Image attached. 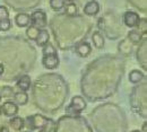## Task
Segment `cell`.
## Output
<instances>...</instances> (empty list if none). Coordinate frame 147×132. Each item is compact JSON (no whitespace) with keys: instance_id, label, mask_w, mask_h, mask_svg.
I'll return each mask as SVG.
<instances>
[{"instance_id":"1","label":"cell","mask_w":147,"mask_h":132,"mask_svg":"<svg viewBox=\"0 0 147 132\" xmlns=\"http://www.w3.org/2000/svg\"><path fill=\"white\" fill-rule=\"evenodd\" d=\"M30 120V127H32V129H44L47 128V125L49 124V119H47L44 115L41 114H34L33 116L28 117Z\"/></svg>"},{"instance_id":"2","label":"cell","mask_w":147,"mask_h":132,"mask_svg":"<svg viewBox=\"0 0 147 132\" xmlns=\"http://www.w3.org/2000/svg\"><path fill=\"white\" fill-rule=\"evenodd\" d=\"M30 17H31L32 25L36 26L37 28H40V29L44 28L47 26V24H48L47 23V14L43 10H36V11H34Z\"/></svg>"},{"instance_id":"3","label":"cell","mask_w":147,"mask_h":132,"mask_svg":"<svg viewBox=\"0 0 147 132\" xmlns=\"http://www.w3.org/2000/svg\"><path fill=\"white\" fill-rule=\"evenodd\" d=\"M86 109V102L82 96H75L70 105L67 107V112H82Z\"/></svg>"},{"instance_id":"4","label":"cell","mask_w":147,"mask_h":132,"mask_svg":"<svg viewBox=\"0 0 147 132\" xmlns=\"http://www.w3.org/2000/svg\"><path fill=\"white\" fill-rule=\"evenodd\" d=\"M1 109V113H3L6 116L13 117L16 116V114L18 113V105L14 102H6L2 104Z\"/></svg>"},{"instance_id":"5","label":"cell","mask_w":147,"mask_h":132,"mask_svg":"<svg viewBox=\"0 0 147 132\" xmlns=\"http://www.w3.org/2000/svg\"><path fill=\"white\" fill-rule=\"evenodd\" d=\"M60 63V60L58 58V54H48L43 56L42 59V64L47 69H55Z\"/></svg>"},{"instance_id":"6","label":"cell","mask_w":147,"mask_h":132,"mask_svg":"<svg viewBox=\"0 0 147 132\" xmlns=\"http://www.w3.org/2000/svg\"><path fill=\"white\" fill-rule=\"evenodd\" d=\"M139 19H140L139 15H138L137 13H134V11H127V13H125V15H123L125 25L130 27V28L136 27V25L138 24Z\"/></svg>"},{"instance_id":"7","label":"cell","mask_w":147,"mask_h":132,"mask_svg":"<svg viewBox=\"0 0 147 132\" xmlns=\"http://www.w3.org/2000/svg\"><path fill=\"white\" fill-rule=\"evenodd\" d=\"M100 11V3L96 0H91L88 1L85 7H84V13L87 16H95Z\"/></svg>"},{"instance_id":"8","label":"cell","mask_w":147,"mask_h":132,"mask_svg":"<svg viewBox=\"0 0 147 132\" xmlns=\"http://www.w3.org/2000/svg\"><path fill=\"white\" fill-rule=\"evenodd\" d=\"M31 84H32V80H31V77L27 75L22 76L18 79L16 86L20 92H27L30 88H31Z\"/></svg>"},{"instance_id":"9","label":"cell","mask_w":147,"mask_h":132,"mask_svg":"<svg viewBox=\"0 0 147 132\" xmlns=\"http://www.w3.org/2000/svg\"><path fill=\"white\" fill-rule=\"evenodd\" d=\"M25 125V120L20 116H13L9 120V127L14 131H20Z\"/></svg>"},{"instance_id":"10","label":"cell","mask_w":147,"mask_h":132,"mask_svg":"<svg viewBox=\"0 0 147 132\" xmlns=\"http://www.w3.org/2000/svg\"><path fill=\"white\" fill-rule=\"evenodd\" d=\"M49 40H50V34H49V32H48L47 29H44V28L40 29V32H38V34H37L36 38H35L37 45L43 48L45 44L49 43Z\"/></svg>"},{"instance_id":"11","label":"cell","mask_w":147,"mask_h":132,"mask_svg":"<svg viewBox=\"0 0 147 132\" xmlns=\"http://www.w3.org/2000/svg\"><path fill=\"white\" fill-rule=\"evenodd\" d=\"M15 23L18 27H27L30 24H31V17L30 15L27 14H24V13H20L17 14L16 17H15Z\"/></svg>"},{"instance_id":"12","label":"cell","mask_w":147,"mask_h":132,"mask_svg":"<svg viewBox=\"0 0 147 132\" xmlns=\"http://www.w3.org/2000/svg\"><path fill=\"white\" fill-rule=\"evenodd\" d=\"M76 51H77V53L82 58H86L87 56L91 54V52H92V46H91V44H90L88 42H83V43H80V44L77 46Z\"/></svg>"},{"instance_id":"13","label":"cell","mask_w":147,"mask_h":132,"mask_svg":"<svg viewBox=\"0 0 147 132\" xmlns=\"http://www.w3.org/2000/svg\"><path fill=\"white\" fill-rule=\"evenodd\" d=\"M92 41H93V44L96 49H103L104 45H105V40L103 38V35L98 32H95L93 33L92 35Z\"/></svg>"},{"instance_id":"14","label":"cell","mask_w":147,"mask_h":132,"mask_svg":"<svg viewBox=\"0 0 147 132\" xmlns=\"http://www.w3.org/2000/svg\"><path fill=\"white\" fill-rule=\"evenodd\" d=\"M14 99H15V103L17 105L24 106L28 102V95L26 94V92H18V93L14 94Z\"/></svg>"},{"instance_id":"15","label":"cell","mask_w":147,"mask_h":132,"mask_svg":"<svg viewBox=\"0 0 147 132\" xmlns=\"http://www.w3.org/2000/svg\"><path fill=\"white\" fill-rule=\"evenodd\" d=\"M65 13L67 16H76L78 13V7L74 2H67L65 3Z\"/></svg>"},{"instance_id":"16","label":"cell","mask_w":147,"mask_h":132,"mask_svg":"<svg viewBox=\"0 0 147 132\" xmlns=\"http://www.w3.org/2000/svg\"><path fill=\"white\" fill-rule=\"evenodd\" d=\"M144 74H142L139 70H132L129 74V81L132 84H138L140 80H143Z\"/></svg>"},{"instance_id":"17","label":"cell","mask_w":147,"mask_h":132,"mask_svg":"<svg viewBox=\"0 0 147 132\" xmlns=\"http://www.w3.org/2000/svg\"><path fill=\"white\" fill-rule=\"evenodd\" d=\"M38 32H40V28H37L36 26H34V25H28L27 28H26V36L30 38V40H34V41H35Z\"/></svg>"},{"instance_id":"18","label":"cell","mask_w":147,"mask_h":132,"mask_svg":"<svg viewBox=\"0 0 147 132\" xmlns=\"http://www.w3.org/2000/svg\"><path fill=\"white\" fill-rule=\"evenodd\" d=\"M128 40L130 43H139L143 38L138 31H130L128 33Z\"/></svg>"},{"instance_id":"19","label":"cell","mask_w":147,"mask_h":132,"mask_svg":"<svg viewBox=\"0 0 147 132\" xmlns=\"http://www.w3.org/2000/svg\"><path fill=\"white\" fill-rule=\"evenodd\" d=\"M14 94H15L14 89L9 86H3L0 88V97H7L8 98V97L14 96Z\"/></svg>"},{"instance_id":"20","label":"cell","mask_w":147,"mask_h":132,"mask_svg":"<svg viewBox=\"0 0 147 132\" xmlns=\"http://www.w3.org/2000/svg\"><path fill=\"white\" fill-rule=\"evenodd\" d=\"M65 0H50V7L53 10H61L65 7Z\"/></svg>"},{"instance_id":"21","label":"cell","mask_w":147,"mask_h":132,"mask_svg":"<svg viewBox=\"0 0 147 132\" xmlns=\"http://www.w3.org/2000/svg\"><path fill=\"white\" fill-rule=\"evenodd\" d=\"M137 27V31L140 33V34H146L147 32V20L145 18H140L138 24L136 25Z\"/></svg>"},{"instance_id":"22","label":"cell","mask_w":147,"mask_h":132,"mask_svg":"<svg viewBox=\"0 0 147 132\" xmlns=\"http://www.w3.org/2000/svg\"><path fill=\"white\" fill-rule=\"evenodd\" d=\"M42 53L43 56H48V54H57V50L55 49V46L51 44V43H48L43 46V50H42Z\"/></svg>"},{"instance_id":"23","label":"cell","mask_w":147,"mask_h":132,"mask_svg":"<svg viewBox=\"0 0 147 132\" xmlns=\"http://www.w3.org/2000/svg\"><path fill=\"white\" fill-rule=\"evenodd\" d=\"M11 27V21L10 19H3V20H0V32H5V31H8L9 28Z\"/></svg>"},{"instance_id":"24","label":"cell","mask_w":147,"mask_h":132,"mask_svg":"<svg viewBox=\"0 0 147 132\" xmlns=\"http://www.w3.org/2000/svg\"><path fill=\"white\" fill-rule=\"evenodd\" d=\"M9 18V10L5 6H0V20Z\"/></svg>"},{"instance_id":"25","label":"cell","mask_w":147,"mask_h":132,"mask_svg":"<svg viewBox=\"0 0 147 132\" xmlns=\"http://www.w3.org/2000/svg\"><path fill=\"white\" fill-rule=\"evenodd\" d=\"M5 72V66L2 63H0V76Z\"/></svg>"},{"instance_id":"26","label":"cell","mask_w":147,"mask_h":132,"mask_svg":"<svg viewBox=\"0 0 147 132\" xmlns=\"http://www.w3.org/2000/svg\"><path fill=\"white\" fill-rule=\"evenodd\" d=\"M0 132H10V131L8 130L7 127H1V128H0Z\"/></svg>"},{"instance_id":"27","label":"cell","mask_w":147,"mask_h":132,"mask_svg":"<svg viewBox=\"0 0 147 132\" xmlns=\"http://www.w3.org/2000/svg\"><path fill=\"white\" fill-rule=\"evenodd\" d=\"M140 132H147V123H144V124H143V128H142Z\"/></svg>"},{"instance_id":"28","label":"cell","mask_w":147,"mask_h":132,"mask_svg":"<svg viewBox=\"0 0 147 132\" xmlns=\"http://www.w3.org/2000/svg\"><path fill=\"white\" fill-rule=\"evenodd\" d=\"M40 132H50V131H48V130H45V128L44 129H41V131Z\"/></svg>"},{"instance_id":"29","label":"cell","mask_w":147,"mask_h":132,"mask_svg":"<svg viewBox=\"0 0 147 132\" xmlns=\"http://www.w3.org/2000/svg\"><path fill=\"white\" fill-rule=\"evenodd\" d=\"M66 1H67V2H73L74 0H65V2H66Z\"/></svg>"},{"instance_id":"30","label":"cell","mask_w":147,"mask_h":132,"mask_svg":"<svg viewBox=\"0 0 147 132\" xmlns=\"http://www.w3.org/2000/svg\"><path fill=\"white\" fill-rule=\"evenodd\" d=\"M131 132H140V130H134V131H131Z\"/></svg>"},{"instance_id":"31","label":"cell","mask_w":147,"mask_h":132,"mask_svg":"<svg viewBox=\"0 0 147 132\" xmlns=\"http://www.w3.org/2000/svg\"><path fill=\"white\" fill-rule=\"evenodd\" d=\"M0 114H1V109H0Z\"/></svg>"},{"instance_id":"32","label":"cell","mask_w":147,"mask_h":132,"mask_svg":"<svg viewBox=\"0 0 147 132\" xmlns=\"http://www.w3.org/2000/svg\"><path fill=\"white\" fill-rule=\"evenodd\" d=\"M0 98H1V97H0Z\"/></svg>"}]
</instances>
